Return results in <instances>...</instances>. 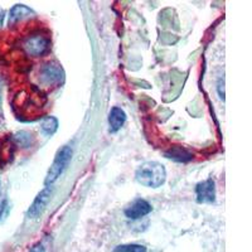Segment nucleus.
I'll use <instances>...</instances> for the list:
<instances>
[{"label": "nucleus", "instance_id": "1", "mask_svg": "<svg viewBox=\"0 0 252 252\" xmlns=\"http://www.w3.org/2000/svg\"><path fill=\"white\" fill-rule=\"evenodd\" d=\"M135 179L139 184L148 188H159L165 183L166 170L163 164L158 161H146L138 168Z\"/></svg>", "mask_w": 252, "mask_h": 252}, {"label": "nucleus", "instance_id": "2", "mask_svg": "<svg viewBox=\"0 0 252 252\" xmlns=\"http://www.w3.org/2000/svg\"><path fill=\"white\" fill-rule=\"evenodd\" d=\"M72 159V149L69 146H63L62 149L58 150L57 155H56L55 160L52 163L51 168H49L48 173L46 175V179H44V184L47 187L52 186L57 181L58 178L62 175V173L66 170V168L68 166L69 161Z\"/></svg>", "mask_w": 252, "mask_h": 252}, {"label": "nucleus", "instance_id": "3", "mask_svg": "<svg viewBox=\"0 0 252 252\" xmlns=\"http://www.w3.org/2000/svg\"><path fill=\"white\" fill-rule=\"evenodd\" d=\"M49 48V39L46 35L35 34L32 37L27 38L24 42V49H26L27 55L32 57H40L43 56Z\"/></svg>", "mask_w": 252, "mask_h": 252}, {"label": "nucleus", "instance_id": "4", "mask_svg": "<svg viewBox=\"0 0 252 252\" xmlns=\"http://www.w3.org/2000/svg\"><path fill=\"white\" fill-rule=\"evenodd\" d=\"M52 194H53V187H46V188L35 197L33 203L31 204L28 212H27V217L31 218V220H34V218L39 217V216L43 213L44 209H46L47 204L51 201Z\"/></svg>", "mask_w": 252, "mask_h": 252}, {"label": "nucleus", "instance_id": "5", "mask_svg": "<svg viewBox=\"0 0 252 252\" xmlns=\"http://www.w3.org/2000/svg\"><path fill=\"white\" fill-rule=\"evenodd\" d=\"M195 197L198 203H213L216 201L215 181L209 178L207 181L198 183L195 187Z\"/></svg>", "mask_w": 252, "mask_h": 252}, {"label": "nucleus", "instance_id": "6", "mask_svg": "<svg viewBox=\"0 0 252 252\" xmlns=\"http://www.w3.org/2000/svg\"><path fill=\"white\" fill-rule=\"evenodd\" d=\"M40 80L46 85H56V83L62 82L63 71L58 64L55 63H48L44 64L43 68L40 69Z\"/></svg>", "mask_w": 252, "mask_h": 252}, {"label": "nucleus", "instance_id": "7", "mask_svg": "<svg viewBox=\"0 0 252 252\" xmlns=\"http://www.w3.org/2000/svg\"><path fill=\"white\" fill-rule=\"evenodd\" d=\"M152 206L145 199H136L125 209V216L130 220H139L152 212Z\"/></svg>", "mask_w": 252, "mask_h": 252}, {"label": "nucleus", "instance_id": "8", "mask_svg": "<svg viewBox=\"0 0 252 252\" xmlns=\"http://www.w3.org/2000/svg\"><path fill=\"white\" fill-rule=\"evenodd\" d=\"M35 13L32 10L31 8H28L27 5H23V4H17V5L13 6L9 12V20L8 24L9 27L15 26L17 23L22 22V20L29 19V18L34 17Z\"/></svg>", "mask_w": 252, "mask_h": 252}, {"label": "nucleus", "instance_id": "9", "mask_svg": "<svg viewBox=\"0 0 252 252\" xmlns=\"http://www.w3.org/2000/svg\"><path fill=\"white\" fill-rule=\"evenodd\" d=\"M126 121V114L120 107H114L111 109L109 115V126L110 132H116L123 127Z\"/></svg>", "mask_w": 252, "mask_h": 252}, {"label": "nucleus", "instance_id": "10", "mask_svg": "<svg viewBox=\"0 0 252 252\" xmlns=\"http://www.w3.org/2000/svg\"><path fill=\"white\" fill-rule=\"evenodd\" d=\"M165 157L177 161V163H188L193 159L192 153H189L187 149L178 145L173 146L168 152H165Z\"/></svg>", "mask_w": 252, "mask_h": 252}, {"label": "nucleus", "instance_id": "11", "mask_svg": "<svg viewBox=\"0 0 252 252\" xmlns=\"http://www.w3.org/2000/svg\"><path fill=\"white\" fill-rule=\"evenodd\" d=\"M40 127H42V131L46 135H53L58 129V120L55 116H47L42 121Z\"/></svg>", "mask_w": 252, "mask_h": 252}, {"label": "nucleus", "instance_id": "12", "mask_svg": "<svg viewBox=\"0 0 252 252\" xmlns=\"http://www.w3.org/2000/svg\"><path fill=\"white\" fill-rule=\"evenodd\" d=\"M32 134L27 131H19L14 135V141L22 148H29L32 145Z\"/></svg>", "mask_w": 252, "mask_h": 252}, {"label": "nucleus", "instance_id": "13", "mask_svg": "<svg viewBox=\"0 0 252 252\" xmlns=\"http://www.w3.org/2000/svg\"><path fill=\"white\" fill-rule=\"evenodd\" d=\"M112 252H146V247L138 244L120 245V246L115 247Z\"/></svg>", "mask_w": 252, "mask_h": 252}, {"label": "nucleus", "instance_id": "14", "mask_svg": "<svg viewBox=\"0 0 252 252\" xmlns=\"http://www.w3.org/2000/svg\"><path fill=\"white\" fill-rule=\"evenodd\" d=\"M29 252H47V251H46V247H44L43 245L37 244V245H34V246L32 247L31 251H29Z\"/></svg>", "mask_w": 252, "mask_h": 252}, {"label": "nucleus", "instance_id": "15", "mask_svg": "<svg viewBox=\"0 0 252 252\" xmlns=\"http://www.w3.org/2000/svg\"><path fill=\"white\" fill-rule=\"evenodd\" d=\"M4 18H5V12H4L3 9L0 8V27L3 26V22H4Z\"/></svg>", "mask_w": 252, "mask_h": 252}, {"label": "nucleus", "instance_id": "16", "mask_svg": "<svg viewBox=\"0 0 252 252\" xmlns=\"http://www.w3.org/2000/svg\"><path fill=\"white\" fill-rule=\"evenodd\" d=\"M5 206H6V202L5 201L0 202V217H1V215H3L4 209H5Z\"/></svg>", "mask_w": 252, "mask_h": 252}, {"label": "nucleus", "instance_id": "17", "mask_svg": "<svg viewBox=\"0 0 252 252\" xmlns=\"http://www.w3.org/2000/svg\"><path fill=\"white\" fill-rule=\"evenodd\" d=\"M0 103H1V87H0Z\"/></svg>", "mask_w": 252, "mask_h": 252}]
</instances>
